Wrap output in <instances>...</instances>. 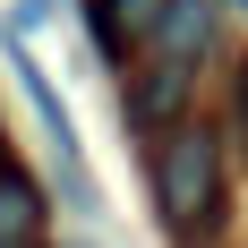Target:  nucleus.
Segmentation results:
<instances>
[{"mask_svg":"<svg viewBox=\"0 0 248 248\" xmlns=\"http://www.w3.org/2000/svg\"><path fill=\"white\" fill-rule=\"evenodd\" d=\"M163 9H171V0H111V34H120V43H154Z\"/></svg>","mask_w":248,"mask_h":248,"instance_id":"nucleus-6","label":"nucleus"},{"mask_svg":"<svg viewBox=\"0 0 248 248\" xmlns=\"http://www.w3.org/2000/svg\"><path fill=\"white\" fill-rule=\"evenodd\" d=\"M180 94H188V77H180V60H171V69H154L146 86H137L128 111H137V120H163V111H180Z\"/></svg>","mask_w":248,"mask_h":248,"instance_id":"nucleus-5","label":"nucleus"},{"mask_svg":"<svg viewBox=\"0 0 248 248\" xmlns=\"http://www.w3.org/2000/svg\"><path fill=\"white\" fill-rule=\"evenodd\" d=\"M240 128H248V69H240Z\"/></svg>","mask_w":248,"mask_h":248,"instance_id":"nucleus-7","label":"nucleus"},{"mask_svg":"<svg viewBox=\"0 0 248 248\" xmlns=\"http://www.w3.org/2000/svg\"><path fill=\"white\" fill-rule=\"evenodd\" d=\"M154 197H163V223H180V231H197L205 214H214V197H223V154H214L205 128H171V137H163Z\"/></svg>","mask_w":248,"mask_h":248,"instance_id":"nucleus-1","label":"nucleus"},{"mask_svg":"<svg viewBox=\"0 0 248 248\" xmlns=\"http://www.w3.org/2000/svg\"><path fill=\"white\" fill-rule=\"evenodd\" d=\"M205 34H214V0H171V9H163V26H154V43L171 51V60H197Z\"/></svg>","mask_w":248,"mask_h":248,"instance_id":"nucleus-3","label":"nucleus"},{"mask_svg":"<svg viewBox=\"0 0 248 248\" xmlns=\"http://www.w3.org/2000/svg\"><path fill=\"white\" fill-rule=\"evenodd\" d=\"M9 69H17V86H26V103H34V120H43V137H51V163H60V180H69V205H94V180H86V146H77V120L60 111V94H51V77L26 60L17 43H9Z\"/></svg>","mask_w":248,"mask_h":248,"instance_id":"nucleus-2","label":"nucleus"},{"mask_svg":"<svg viewBox=\"0 0 248 248\" xmlns=\"http://www.w3.org/2000/svg\"><path fill=\"white\" fill-rule=\"evenodd\" d=\"M77 248H86V240H77Z\"/></svg>","mask_w":248,"mask_h":248,"instance_id":"nucleus-8","label":"nucleus"},{"mask_svg":"<svg viewBox=\"0 0 248 248\" xmlns=\"http://www.w3.org/2000/svg\"><path fill=\"white\" fill-rule=\"evenodd\" d=\"M34 214H43V205H34V188L0 171V248H26V240H34Z\"/></svg>","mask_w":248,"mask_h":248,"instance_id":"nucleus-4","label":"nucleus"}]
</instances>
